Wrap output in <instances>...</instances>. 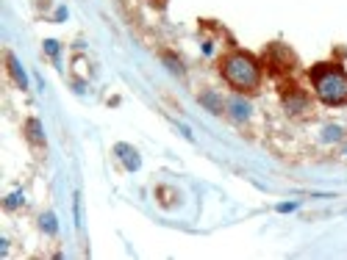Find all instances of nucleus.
<instances>
[{
    "label": "nucleus",
    "instance_id": "nucleus-3",
    "mask_svg": "<svg viewBox=\"0 0 347 260\" xmlns=\"http://www.w3.org/2000/svg\"><path fill=\"white\" fill-rule=\"evenodd\" d=\"M117 152H120V158L125 161V166L131 169H139V158H136V150H131L128 144H117Z\"/></svg>",
    "mask_w": 347,
    "mask_h": 260
},
{
    "label": "nucleus",
    "instance_id": "nucleus-5",
    "mask_svg": "<svg viewBox=\"0 0 347 260\" xmlns=\"http://www.w3.org/2000/svg\"><path fill=\"white\" fill-rule=\"evenodd\" d=\"M200 103H203V105H209V108L214 111V114H222V103L214 97V94H203V97H200Z\"/></svg>",
    "mask_w": 347,
    "mask_h": 260
},
{
    "label": "nucleus",
    "instance_id": "nucleus-1",
    "mask_svg": "<svg viewBox=\"0 0 347 260\" xmlns=\"http://www.w3.org/2000/svg\"><path fill=\"white\" fill-rule=\"evenodd\" d=\"M220 69H222V78L228 80V86L242 92V94L256 92L258 83H261V67H258V61L242 50H236V53L222 58Z\"/></svg>",
    "mask_w": 347,
    "mask_h": 260
},
{
    "label": "nucleus",
    "instance_id": "nucleus-4",
    "mask_svg": "<svg viewBox=\"0 0 347 260\" xmlns=\"http://www.w3.org/2000/svg\"><path fill=\"white\" fill-rule=\"evenodd\" d=\"M6 64H9V72H11V78L17 80V86L25 89V86H28V78H25V72H22V67L17 64V58L9 56V58H6Z\"/></svg>",
    "mask_w": 347,
    "mask_h": 260
},
{
    "label": "nucleus",
    "instance_id": "nucleus-6",
    "mask_svg": "<svg viewBox=\"0 0 347 260\" xmlns=\"http://www.w3.org/2000/svg\"><path fill=\"white\" fill-rule=\"evenodd\" d=\"M28 136H31V141L42 144V130H39V122L37 119H28Z\"/></svg>",
    "mask_w": 347,
    "mask_h": 260
},
{
    "label": "nucleus",
    "instance_id": "nucleus-7",
    "mask_svg": "<svg viewBox=\"0 0 347 260\" xmlns=\"http://www.w3.org/2000/svg\"><path fill=\"white\" fill-rule=\"evenodd\" d=\"M42 227L48 230V233H56V219H53V213L42 216Z\"/></svg>",
    "mask_w": 347,
    "mask_h": 260
},
{
    "label": "nucleus",
    "instance_id": "nucleus-9",
    "mask_svg": "<svg viewBox=\"0 0 347 260\" xmlns=\"http://www.w3.org/2000/svg\"><path fill=\"white\" fill-rule=\"evenodd\" d=\"M6 205H9V208H14V205H20V194H14V197H9V202H6Z\"/></svg>",
    "mask_w": 347,
    "mask_h": 260
},
{
    "label": "nucleus",
    "instance_id": "nucleus-8",
    "mask_svg": "<svg viewBox=\"0 0 347 260\" xmlns=\"http://www.w3.org/2000/svg\"><path fill=\"white\" fill-rule=\"evenodd\" d=\"M45 47H48V53H50V56H56V53H58V47H56V42H45Z\"/></svg>",
    "mask_w": 347,
    "mask_h": 260
},
{
    "label": "nucleus",
    "instance_id": "nucleus-2",
    "mask_svg": "<svg viewBox=\"0 0 347 260\" xmlns=\"http://www.w3.org/2000/svg\"><path fill=\"white\" fill-rule=\"evenodd\" d=\"M311 83L317 97L325 105H344L347 103V72L336 64H320L311 69Z\"/></svg>",
    "mask_w": 347,
    "mask_h": 260
}]
</instances>
